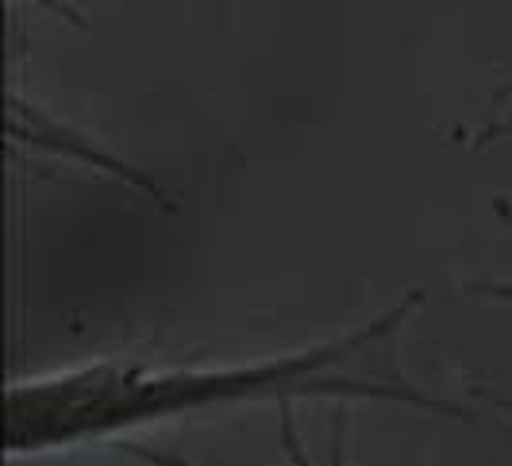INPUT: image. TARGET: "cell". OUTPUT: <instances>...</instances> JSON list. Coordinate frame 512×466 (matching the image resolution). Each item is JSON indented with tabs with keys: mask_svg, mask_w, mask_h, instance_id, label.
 Here are the masks:
<instances>
[{
	"mask_svg": "<svg viewBox=\"0 0 512 466\" xmlns=\"http://www.w3.org/2000/svg\"><path fill=\"white\" fill-rule=\"evenodd\" d=\"M293 409H297V405H285V409H278V416H282V428H278V432H282L285 463H289V466H312V459H308V451H305V443H301V436H297ZM120 451H128L131 459H139L143 466H197V463H189L185 455H174V451H158V447H151V443H143V440L124 443ZM332 466H351V455H347V424H343V416H339V424H335Z\"/></svg>",
	"mask_w": 512,
	"mask_h": 466,
	"instance_id": "cell-2",
	"label": "cell"
},
{
	"mask_svg": "<svg viewBox=\"0 0 512 466\" xmlns=\"http://www.w3.org/2000/svg\"><path fill=\"white\" fill-rule=\"evenodd\" d=\"M424 309L409 289L374 320L282 355L239 363H170L139 355H101L8 382L4 455L47 459L85 447H124L139 432L220 416L247 405L301 401H389L424 413L462 416L459 405L420 389L401 370V332Z\"/></svg>",
	"mask_w": 512,
	"mask_h": 466,
	"instance_id": "cell-1",
	"label": "cell"
},
{
	"mask_svg": "<svg viewBox=\"0 0 512 466\" xmlns=\"http://www.w3.org/2000/svg\"><path fill=\"white\" fill-rule=\"evenodd\" d=\"M478 293H486L489 301H501V305H512V282H489V285H478Z\"/></svg>",
	"mask_w": 512,
	"mask_h": 466,
	"instance_id": "cell-3",
	"label": "cell"
}]
</instances>
